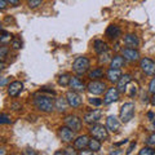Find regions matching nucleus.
Here are the masks:
<instances>
[{"instance_id":"44","label":"nucleus","mask_w":155,"mask_h":155,"mask_svg":"<svg viewBox=\"0 0 155 155\" xmlns=\"http://www.w3.org/2000/svg\"><path fill=\"white\" fill-rule=\"evenodd\" d=\"M23 154H31V155H35L36 153L32 151V150H26V151H23Z\"/></svg>"},{"instance_id":"6","label":"nucleus","mask_w":155,"mask_h":155,"mask_svg":"<svg viewBox=\"0 0 155 155\" xmlns=\"http://www.w3.org/2000/svg\"><path fill=\"white\" fill-rule=\"evenodd\" d=\"M87 91H88L91 94H94V96L102 94L106 91V84L100 80H91L88 85H87Z\"/></svg>"},{"instance_id":"4","label":"nucleus","mask_w":155,"mask_h":155,"mask_svg":"<svg viewBox=\"0 0 155 155\" xmlns=\"http://www.w3.org/2000/svg\"><path fill=\"white\" fill-rule=\"evenodd\" d=\"M88 130H89L92 137L100 140V141H106V140L109 138V132H107L109 129L106 128V125L104 127V125L96 123V124H92V127Z\"/></svg>"},{"instance_id":"38","label":"nucleus","mask_w":155,"mask_h":155,"mask_svg":"<svg viewBox=\"0 0 155 155\" xmlns=\"http://www.w3.org/2000/svg\"><path fill=\"white\" fill-rule=\"evenodd\" d=\"M136 93H137V85H136V84H133L132 87H130V91H129V97H133Z\"/></svg>"},{"instance_id":"25","label":"nucleus","mask_w":155,"mask_h":155,"mask_svg":"<svg viewBox=\"0 0 155 155\" xmlns=\"http://www.w3.org/2000/svg\"><path fill=\"white\" fill-rule=\"evenodd\" d=\"M104 70L101 69V67H97V69H94L93 71H91L89 74H88V78L89 79H92V80H98V79H101V78L104 76Z\"/></svg>"},{"instance_id":"28","label":"nucleus","mask_w":155,"mask_h":155,"mask_svg":"<svg viewBox=\"0 0 155 155\" xmlns=\"http://www.w3.org/2000/svg\"><path fill=\"white\" fill-rule=\"evenodd\" d=\"M0 40H2V44L5 45L7 41H11L12 40V35L11 32H8L5 30H2V38H0Z\"/></svg>"},{"instance_id":"47","label":"nucleus","mask_w":155,"mask_h":155,"mask_svg":"<svg viewBox=\"0 0 155 155\" xmlns=\"http://www.w3.org/2000/svg\"><path fill=\"white\" fill-rule=\"evenodd\" d=\"M151 104L155 106V94H153V97H151Z\"/></svg>"},{"instance_id":"2","label":"nucleus","mask_w":155,"mask_h":155,"mask_svg":"<svg viewBox=\"0 0 155 155\" xmlns=\"http://www.w3.org/2000/svg\"><path fill=\"white\" fill-rule=\"evenodd\" d=\"M134 116V104L133 102H125L120 107V111H119V119L120 122L127 124L129 123L130 120L133 119Z\"/></svg>"},{"instance_id":"31","label":"nucleus","mask_w":155,"mask_h":155,"mask_svg":"<svg viewBox=\"0 0 155 155\" xmlns=\"http://www.w3.org/2000/svg\"><path fill=\"white\" fill-rule=\"evenodd\" d=\"M12 123V118L7 114H2L0 115V124H11Z\"/></svg>"},{"instance_id":"46","label":"nucleus","mask_w":155,"mask_h":155,"mask_svg":"<svg viewBox=\"0 0 155 155\" xmlns=\"http://www.w3.org/2000/svg\"><path fill=\"white\" fill-rule=\"evenodd\" d=\"M125 142H127V140H124V141H122V142H116L115 145H116V146H120V145H123V143H125Z\"/></svg>"},{"instance_id":"3","label":"nucleus","mask_w":155,"mask_h":155,"mask_svg":"<svg viewBox=\"0 0 155 155\" xmlns=\"http://www.w3.org/2000/svg\"><path fill=\"white\" fill-rule=\"evenodd\" d=\"M89 67H91V62L88 58L84 56L78 57L74 61V64H72V70H74V72H76L78 75H84L85 72H88Z\"/></svg>"},{"instance_id":"42","label":"nucleus","mask_w":155,"mask_h":155,"mask_svg":"<svg viewBox=\"0 0 155 155\" xmlns=\"http://www.w3.org/2000/svg\"><path fill=\"white\" fill-rule=\"evenodd\" d=\"M12 109H13V110H19V109H21V105H18V104H12Z\"/></svg>"},{"instance_id":"1","label":"nucleus","mask_w":155,"mask_h":155,"mask_svg":"<svg viewBox=\"0 0 155 155\" xmlns=\"http://www.w3.org/2000/svg\"><path fill=\"white\" fill-rule=\"evenodd\" d=\"M32 104L39 111H41V113H52V111L56 109L53 98L49 96L43 94V92H39V93L34 96Z\"/></svg>"},{"instance_id":"7","label":"nucleus","mask_w":155,"mask_h":155,"mask_svg":"<svg viewBox=\"0 0 155 155\" xmlns=\"http://www.w3.org/2000/svg\"><path fill=\"white\" fill-rule=\"evenodd\" d=\"M64 123L69 128H71L74 132H79V130L81 129V125H83L81 119L79 118V116H76V115H67L66 118L64 119Z\"/></svg>"},{"instance_id":"48","label":"nucleus","mask_w":155,"mask_h":155,"mask_svg":"<svg viewBox=\"0 0 155 155\" xmlns=\"http://www.w3.org/2000/svg\"><path fill=\"white\" fill-rule=\"evenodd\" d=\"M153 125H154V127H155V118L153 119Z\"/></svg>"},{"instance_id":"9","label":"nucleus","mask_w":155,"mask_h":155,"mask_svg":"<svg viewBox=\"0 0 155 155\" xmlns=\"http://www.w3.org/2000/svg\"><path fill=\"white\" fill-rule=\"evenodd\" d=\"M58 137H60L64 142L69 143V142H72V140L75 137V133H74V130L71 128H69L67 125H64V127L58 128Z\"/></svg>"},{"instance_id":"45","label":"nucleus","mask_w":155,"mask_h":155,"mask_svg":"<svg viewBox=\"0 0 155 155\" xmlns=\"http://www.w3.org/2000/svg\"><path fill=\"white\" fill-rule=\"evenodd\" d=\"M147 118H149V119H154V118H155L154 114L151 113V111H150V113H147Z\"/></svg>"},{"instance_id":"16","label":"nucleus","mask_w":155,"mask_h":155,"mask_svg":"<svg viewBox=\"0 0 155 155\" xmlns=\"http://www.w3.org/2000/svg\"><path fill=\"white\" fill-rule=\"evenodd\" d=\"M132 81V76H130L129 74H124V75H122V78L119 79V81L116 84V88L119 89V92L120 93H124L125 91H127V87H128V84Z\"/></svg>"},{"instance_id":"22","label":"nucleus","mask_w":155,"mask_h":155,"mask_svg":"<svg viewBox=\"0 0 155 155\" xmlns=\"http://www.w3.org/2000/svg\"><path fill=\"white\" fill-rule=\"evenodd\" d=\"M67 106H69L67 100L64 98V97H57V98L54 100V107L57 109L58 113H65V111L67 110Z\"/></svg>"},{"instance_id":"35","label":"nucleus","mask_w":155,"mask_h":155,"mask_svg":"<svg viewBox=\"0 0 155 155\" xmlns=\"http://www.w3.org/2000/svg\"><path fill=\"white\" fill-rule=\"evenodd\" d=\"M8 51H9L8 47H5V45H3L2 48H0V58H2V61H4V58H5Z\"/></svg>"},{"instance_id":"40","label":"nucleus","mask_w":155,"mask_h":155,"mask_svg":"<svg viewBox=\"0 0 155 155\" xmlns=\"http://www.w3.org/2000/svg\"><path fill=\"white\" fill-rule=\"evenodd\" d=\"M134 146H136V142H132V143H130V146H129L128 150H127V154H130V153H132V150L134 149Z\"/></svg>"},{"instance_id":"10","label":"nucleus","mask_w":155,"mask_h":155,"mask_svg":"<svg viewBox=\"0 0 155 155\" xmlns=\"http://www.w3.org/2000/svg\"><path fill=\"white\" fill-rule=\"evenodd\" d=\"M66 100H67V104H69V106H70V107H72V109H78V107H80L81 104H83V101H81L80 96L78 94V92H75V91H70V92H67V94H66Z\"/></svg>"},{"instance_id":"41","label":"nucleus","mask_w":155,"mask_h":155,"mask_svg":"<svg viewBox=\"0 0 155 155\" xmlns=\"http://www.w3.org/2000/svg\"><path fill=\"white\" fill-rule=\"evenodd\" d=\"M7 81H8V79H7V78H2V81H0V85H2V87H5Z\"/></svg>"},{"instance_id":"23","label":"nucleus","mask_w":155,"mask_h":155,"mask_svg":"<svg viewBox=\"0 0 155 155\" xmlns=\"http://www.w3.org/2000/svg\"><path fill=\"white\" fill-rule=\"evenodd\" d=\"M93 47H94V52L98 53V54L107 51V43L104 41V40H94Z\"/></svg>"},{"instance_id":"26","label":"nucleus","mask_w":155,"mask_h":155,"mask_svg":"<svg viewBox=\"0 0 155 155\" xmlns=\"http://www.w3.org/2000/svg\"><path fill=\"white\" fill-rule=\"evenodd\" d=\"M70 79H71V76L69 74H62V75L58 76V84L62 85V87H69Z\"/></svg>"},{"instance_id":"24","label":"nucleus","mask_w":155,"mask_h":155,"mask_svg":"<svg viewBox=\"0 0 155 155\" xmlns=\"http://www.w3.org/2000/svg\"><path fill=\"white\" fill-rule=\"evenodd\" d=\"M101 142H102V141H100V140H97L94 137L92 138V140H89V143H88L89 151H92V153L100 151V150H101Z\"/></svg>"},{"instance_id":"14","label":"nucleus","mask_w":155,"mask_h":155,"mask_svg":"<svg viewBox=\"0 0 155 155\" xmlns=\"http://www.w3.org/2000/svg\"><path fill=\"white\" fill-rule=\"evenodd\" d=\"M106 128L110 132H118V129L120 128V122L118 120V118L114 115L107 116V119H106Z\"/></svg>"},{"instance_id":"17","label":"nucleus","mask_w":155,"mask_h":155,"mask_svg":"<svg viewBox=\"0 0 155 155\" xmlns=\"http://www.w3.org/2000/svg\"><path fill=\"white\" fill-rule=\"evenodd\" d=\"M106 78H107V80L110 81V83H118L119 79L122 78V71H120V69H110L106 71Z\"/></svg>"},{"instance_id":"13","label":"nucleus","mask_w":155,"mask_h":155,"mask_svg":"<svg viewBox=\"0 0 155 155\" xmlns=\"http://www.w3.org/2000/svg\"><path fill=\"white\" fill-rule=\"evenodd\" d=\"M23 91V84L21 81H12L11 84L8 85V94L11 97H17L19 96V93Z\"/></svg>"},{"instance_id":"43","label":"nucleus","mask_w":155,"mask_h":155,"mask_svg":"<svg viewBox=\"0 0 155 155\" xmlns=\"http://www.w3.org/2000/svg\"><path fill=\"white\" fill-rule=\"evenodd\" d=\"M9 4H12V5H17V4L19 3V0H8Z\"/></svg>"},{"instance_id":"33","label":"nucleus","mask_w":155,"mask_h":155,"mask_svg":"<svg viewBox=\"0 0 155 155\" xmlns=\"http://www.w3.org/2000/svg\"><path fill=\"white\" fill-rule=\"evenodd\" d=\"M12 47L14 48V49H19V48L22 47V41H21V39H13L12 40Z\"/></svg>"},{"instance_id":"29","label":"nucleus","mask_w":155,"mask_h":155,"mask_svg":"<svg viewBox=\"0 0 155 155\" xmlns=\"http://www.w3.org/2000/svg\"><path fill=\"white\" fill-rule=\"evenodd\" d=\"M138 154L140 155H154L155 154V150L153 149V146H149V145H147V146H145L143 149L140 150Z\"/></svg>"},{"instance_id":"19","label":"nucleus","mask_w":155,"mask_h":155,"mask_svg":"<svg viewBox=\"0 0 155 155\" xmlns=\"http://www.w3.org/2000/svg\"><path fill=\"white\" fill-rule=\"evenodd\" d=\"M88 143H89V137L88 136H79L76 140H74V147L76 150H84L85 147H88Z\"/></svg>"},{"instance_id":"30","label":"nucleus","mask_w":155,"mask_h":155,"mask_svg":"<svg viewBox=\"0 0 155 155\" xmlns=\"http://www.w3.org/2000/svg\"><path fill=\"white\" fill-rule=\"evenodd\" d=\"M43 0H27V5L30 9H35L38 8L39 5H41Z\"/></svg>"},{"instance_id":"11","label":"nucleus","mask_w":155,"mask_h":155,"mask_svg":"<svg viewBox=\"0 0 155 155\" xmlns=\"http://www.w3.org/2000/svg\"><path fill=\"white\" fill-rule=\"evenodd\" d=\"M119 89L118 88H109L107 91L105 92V96H104V105H111L116 102L119 100Z\"/></svg>"},{"instance_id":"20","label":"nucleus","mask_w":155,"mask_h":155,"mask_svg":"<svg viewBox=\"0 0 155 155\" xmlns=\"http://www.w3.org/2000/svg\"><path fill=\"white\" fill-rule=\"evenodd\" d=\"M120 34H122V31H120V28L116 25H110L107 28H106V36L109 39H111V40L118 39L120 36Z\"/></svg>"},{"instance_id":"15","label":"nucleus","mask_w":155,"mask_h":155,"mask_svg":"<svg viewBox=\"0 0 155 155\" xmlns=\"http://www.w3.org/2000/svg\"><path fill=\"white\" fill-rule=\"evenodd\" d=\"M69 87L71 88V91H75V92H84L85 88H87L85 84L79 79V78H76V76H72L70 79Z\"/></svg>"},{"instance_id":"37","label":"nucleus","mask_w":155,"mask_h":155,"mask_svg":"<svg viewBox=\"0 0 155 155\" xmlns=\"http://www.w3.org/2000/svg\"><path fill=\"white\" fill-rule=\"evenodd\" d=\"M40 92H43V93H48V94H51V96H54V94H56V92H54V91H53V89H48L47 87L41 88Z\"/></svg>"},{"instance_id":"32","label":"nucleus","mask_w":155,"mask_h":155,"mask_svg":"<svg viewBox=\"0 0 155 155\" xmlns=\"http://www.w3.org/2000/svg\"><path fill=\"white\" fill-rule=\"evenodd\" d=\"M146 145H149V146H153V147H155V133L150 134L149 137L146 138Z\"/></svg>"},{"instance_id":"39","label":"nucleus","mask_w":155,"mask_h":155,"mask_svg":"<svg viewBox=\"0 0 155 155\" xmlns=\"http://www.w3.org/2000/svg\"><path fill=\"white\" fill-rule=\"evenodd\" d=\"M7 4H8V0H0V9L4 11L7 8Z\"/></svg>"},{"instance_id":"34","label":"nucleus","mask_w":155,"mask_h":155,"mask_svg":"<svg viewBox=\"0 0 155 155\" xmlns=\"http://www.w3.org/2000/svg\"><path fill=\"white\" fill-rule=\"evenodd\" d=\"M89 104L93 105V106H101L104 104V100H100V98H89Z\"/></svg>"},{"instance_id":"36","label":"nucleus","mask_w":155,"mask_h":155,"mask_svg":"<svg viewBox=\"0 0 155 155\" xmlns=\"http://www.w3.org/2000/svg\"><path fill=\"white\" fill-rule=\"evenodd\" d=\"M149 93L155 94V76L153 78L151 81H150V84H149Z\"/></svg>"},{"instance_id":"5","label":"nucleus","mask_w":155,"mask_h":155,"mask_svg":"<svg viewBox=\"0 0 155 155\" xmlns=\"http://www.w3.org/2000/svg\"><path fill=\"white\" fill-rule=\"evenodd\" d=\"M140 69L147 76H155V62L151 58L143 57L140 60Z\"/></svg>"},{"instance_id":"27","label":"nucleus","mask_w":155,"mask_h":155,"mask_svg":"<svg viewBox=\"0 0 155 155\" xmlns=\"http://www.w3.org/2000/svg\"><path fill=\"white\" fill-rule=\"evenodd\" d=\"M111 54L110 53L106 51V52H104V53H101L100 54V57H98V64L100 65H105V64H107V62H110L111 61Z\"/></svg>"},{"instance_id":"21","label":"nucleus","mask_w":155,"mask_h":155,"mask_svg":"<svg viewBox=\"0 0 155 155\" xmlns=\"http://www.w3.org/2000/svg\"><path fill=\"white\" fill-rule=\"evenodd\" d=\"M125 64V58L123 56H119V54H115L110 61V67L111 69H122Z\"/></svg>"},{"instance_id":"12","label":"nucleus","mask_w":155,"mask_h":155,"mask_svg":"<svg viewBox=\"0 0 155 155\" xmlns=\"http://www.w3.org/2000/svg\"><path fill=\"white\" fill-rule=\"evenodd\" d=\"M122 56L125 58V61L128 62H136L140 60V53L136 48H124L122 51Z\"/></svg>"},{"instance_id":"8","label":"nucleus","mask_w":155,"mask_h":155,"mask_svg":"<svg viewBox=\"0 0 155 155\" xmlns=\"http://www.w3.org/2000/svg\"><path fill=\"white\" fill-rule=\"evenodd\" d=\"M101 118H102V110H100V109L89 110L84 114V122L87 124H91V125L98 123Z\"/></svg>"},{"instance_id":"18","label":"nucleus","mask_w":155,"mask_h":155,"mask_svg":"<svg viewBox=\"0 0 155 155\" xmlns=\"http://www.w3.org/2000/svg\"><path fill=\"white\" fill-rule=\"evenodd\" d=\"M123 41L128 48H137L140 45V39H138V36H136L134 34H127V35L123 38Z\"/></svg>"}]
</instances>
